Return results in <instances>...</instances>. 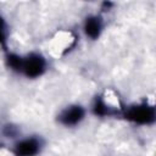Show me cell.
<instances>
[{
	"label": "cell",
	"instance_id": "cell-1",
	"mask_svg": "<svg viewBox=\"0 0 156 156\" xmlns=\"http://www.w3.org/2000/svg\"><path fill=\"white\" fill-rule=\"evenodd\" d=\"M121 116L135 126H152L156 122V108L154 104L141 101L126 106Z\"/></svg>",
	"mask_w": 156,
	"mask_h": 156
},
{
	"label": "cell",
	"instance_id": "cell-2",
	"mask_svg": "<svg viewBox=\"0 0 156 156\" xmlns=\"http://www.w3.org/2000/svg\"><path fill=\"white\" fill-rule=\"evenodd\" d=\"M46 57L38 51H30L23 55V65L21 74L28 79H38L43 77L48 71Z\"/></svg>",
	"mask_w": 156,
	"mask_h": 156
},
{
	"label": "cell",
	"instance_id": "cell-3",
	"mask_svg": "<svg viewBox=\"0 0 156 156\" xmlns=\"http://www.w3.org/2000/svg\"><path fill=\"white\" fill-rule=\"evenodd\" d=\"M44 147V141L38 135L18 138L11 147L13 156H38Z\"/></svg>",
	"mask_w": 156,
	"mask_h": 156
},
{
	"label": "cell",
	"instance_id": "cell-4",
	"mask_svg": "<svg viewBox=\"0 0 156 156\" xmlns=\"http://www.w3.org/2000/svg\"><path fill=\"white\" fill-rule=\"evenodd\" d=\"M123 106L119 104H113L105 94H99L94 98L91 102L90 111L94 116L100 118L107 117H117L121 116L123 112Z\"/></svg>",
	"mask_w": 156,
	"mask_h": 156
},
{
	"label": "cell",
	"instance_id": "cell-5",
	"mask_svg": "<svg viewBox=\"0 0 156 156\" xmlns=\"http://www.w3.org/2000/svg\"><path fill=\"white\" fill-rule=\"evenodd\" d=\"M87 117V108L80 104H71L63 107L57 115L58 124L66 128H73L79 126Z\"/></svg>",
	"mask_w": 156,
	"mask_h": 156
},
{
	"label": "cell",
	"instance_id": "cell-6",
	"mask_svg": "<svg viewBox=\"0 0 156 156\" xmlns=\"http://www.w3.org/2000/svg\"><path fill=\"white\" fill-rule=\"evenodd\" d=\"M105 28L104 18L100 13H90L85 16L82 24V30L89 40H98Z\"/></svg>",
	"mask_w": 156,
	"mask_h": 156
},
{
	"label": "cell",
	"instance_id": "cell-7",
	"mask_svg": "<svg viewBox=\"0 0 156 156\" xmlns=\"http://www.w3.org/2000/svg\"><path fill=\"white\" fill-rule=\"evenodd\" d=\"M5 63L10 71L21 74L22 65H23V55H20L17 52H12V51L7 50L6 55H5Z\"/></svg>",
	"mask_w": 156,
	"mask_h": 156
},
{
	"label": "cell",
	"instance_id": "cell-8",
	"mask_svg": "<svg viewBox=\"0 0 156 156\" xmlns=\"http://www.w3.org/2000/svg\"><path fill=\"white\" fill-rule=\"evenodd\" d=\"M7 39H9V26L6 20L0 15V46L4 50L7 49Z\"/></svg>",
	"mask_w": 156,
	"mask_h": 156
},
{
	"label": "cell",
	"instance_id": "cell-9",
	"mask_svg": "<svg viewBox=\"0 0 156 156\" xmlns=\"http://www.w3.org/2000/svg\"><path fill=\"white\" fill-rule=\"evenodd\" d=\"M18 134H20V130L17 127H15L12 124H7L4 127V135L6 138H16V136H18Z\"/></svg>",
	"mask_w": 156,
	"mask_h": 156
},
{
	"label": "cell",
	"instance_id": "cell-10",
	"mask_svg": "<svg viewBox=\"0 0 156 156\" xmlns=\"http://www.w3.org/2000/svg\"><path fill=\"white\" fill-rule=\"evenodd\" d=\"M115 4L113 2H110V1H105L102 2V10H110L111 7H113Z\"/></svg>",
	"mask_w": 156,
	"mask_h": 156
}]
</instances>
